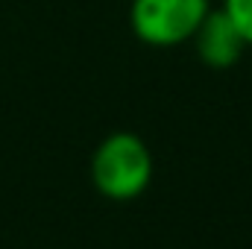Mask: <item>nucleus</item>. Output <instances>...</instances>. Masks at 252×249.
Returning <instances> with one entry per match:
<instances>
[{"label": "nucleus", "mask_w": 252, "mask_h": 249, "mask_svg": "<svg viewBox=\"0 0 252 249\" xmlns=\"http://www.w3.org/2000/svg\"><path fill=\"white\" fill-rule=\"evenodd\" d=\"M91 182L115 202L141 196L153 182V153L135 132L106 135L91 156Z\"/></svg>", "instance_id": "f257e3e1"}, {"label": "nucleus", "mask_w": 252, "mask_h": 249, "mask_svg": "<svg viewBox=\"0 0 252 249\" xmlns=\"http://www.w3.org/2000/svg\"><path fill=\"white\" fill-rule=\"evenodd\" d=\"M220 9L232 21V27L244 38V44L252 47V0H223Z\"/></svg>", "instance_id": "20e7f679"}, {"label": "nucleus", "mask_w": 252, "mask_h": 249, "mask_svg": "<svg viewBox=\"0 0 252 249\" xmlns=\"http://www.w3.org/2000/svg\"><path fill=\"white\" fill-rule=\"evenodd\" d=\"M190 41H193L196 59L214 70H226V67L238 64L247 50L244 38L238 35L232 21L223 15V9H208V15L202 18V24L196 27Z\"/></svg>", "instance_id": "7ed1b4c3"}, {"label": "nucleus", "mask_w": 252, "mask_h": 249, "mask_svg": "<svg viewBox=\"0 0 252 249\" xmlns=\"http://www.w3.org/2000/svg\"><path fill=\"white\" fill-rule=\"evenodd\" d=\"M208 0H132L129 30L147 47H179L208 15Z\"/></svg>", "instance_id": "f03ea898"}]
</instances>
